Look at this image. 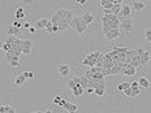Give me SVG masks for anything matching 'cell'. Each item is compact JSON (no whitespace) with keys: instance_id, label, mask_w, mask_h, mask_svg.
Wrapping results in <instances>:
<instances>
[{"instance_id":"24","label":"cell","mask_w":151,"mask_h":113,"mask_svg":"<svg viewBox=\"0 0 151 113\" xmlns=\"http://www.w3.org/2000/svg\"><path fill=\"white\" fill-rule=\"evenodd\" d=\"M121 7H122L121 4H115L112 7V9H111V13L115 14V16H119L120 14V11H121Z\"/></svg>"},{"instance_id":"10","label":"cell","mask_w":151,"mask_h":113,"mask_svg":"<svg viewBox=\"0 0 151 113\" xmlns=\"http://www.w3.org/2000/svg\"><path fill=\"white\" fill-rule=\"evenodd\" d=\"M106 87H107L106 81H103V82H100L98 86H96V89H94V92H95L98 96H104V94H106Z\"/></svg>"},{"instance_id":"33","label":"cell","mask_w":151,"mask_h":113,"mask_svg":"<svg viewBox=\"0 0 151 113\" xmlns=\"http://www.w3.org/2000/svg\"><path fill=\"white\" fill-rule=\"evenodd\" d=\"M3 49H4L5 52H9L12 49V47H11V44H9V43H5L4 42V44H3Z\"/></svg>"},{"instance_id":"26","label":"cell","mask_w":151,"mask_h":113,"mask_svg":"<svg viewBox=\"0 0 151 113\" xmlns=\"http://www.w3.org/2000/svg\"><path fill=\"white\" fill-rule=\"evenodd\" d=\"M25 17V13H24V8H17V11H16V18L17 20H21V18Z\"/></svg>"},{"instance_id":"31","label":"cell","mask_w":151,"mask_h":113,"mask_svg":"<svg viewBox=\"0 0 151 113\" xmlns=\"http://www.w3.org/2000/svg\"><path fill=\"white\" fill-rule=\"evenodd\" d=\"M52 27H53L52 22H51V21H48V24H47V26H46V31L50 34V35H52V34H53L52 33Z\"/></svg>"},{"instance_id":"23","label":"cell","mask_w":151,"mask_h":113,"mask_svg":"<svg viewBox=\"0 0 151 113\" xmlns=\"http://www.w3.org/2000/svg\"><path fill=\"white\" fill-rule=\"evenodd\" d=\"M58 27H59V31H64L65 29H68V27H69V24H67L64 20H59Z\"/></svg>"},{"instance_id":"43","label":"cell","mask_w":151,"mask_h":113,"mask_svg":"<svg viewBox=\"0 0 151 113\" xmlns=\"http://www.w3.org/2000/svg\"><path fill=\"white\" fill-rule=\"evenodd\" d=\"M45 113H53L52 111H50V109H47V111H45Z\"/></svg>"},{"instance_id":"40","label":"cell","mask_w":151,"mask_h":113,"mask_svg":"<svg viewBox=\"0 0 151 113\" xmlns=\"http://www.w3.org/2000/svg\"><path fill=\"white\" fill-rule=\"evenodd\" d=\"M86 92H87V94H93V92H94V89L89 87V89H86Z\"/></svg>"},{"instance_id":"13","label":"cell","mask_w":151,"mask_h":113,"mask_svg":"<svg viewBox=\"0 0 151 113\" xmlns=\"http://www.w3.org/2000/svg\"><path fill=\"white\" fill-rule=\"evenodd\" d=\"M58 72H59V74L61 75V77H68L69 75V67L68 65H65V64H59L58 65Z\"/></svg>"},{"instance_id":"38","label":"cell","mask_w":151,"mask_h":113,"mask_svg":"<svg viewBox=\"0 0 151 113\" xmlns=\"http://www.w3.org/2000/svg\"><path fill=\"white\" fill-rule=\"evenodd\" d=\"M24 27H26V29H30V27H31V24H30V22L24 24Z\"/></svg>"},{"instance_id":"9","label":"cell","mask_w":151,"mask_h":113,"mask_svg":"<svg viewBox=\"0 0 151 113\" xmlns=\"http://www.w3.org/2000/svg\"><path fill=\"white\" fill-rule=\"evenodd\" d=\"M5 33L8 34V36H17V35H20V33H21V30L20 29H17V27H14L13 25H8L7 27H5Z\"/></svg>"},{"instance_id":"41","label":"cell","mask_w":151,"mask_h":113,"mask_svg":"<svg viewBox=\"0 0 151 113\" xmlns=\"http://www.w3.org/2000/svg\"><path fill=\"white\" fill-rule=\"evenodd\" d=\"M78 4H80V5H83V4H86V0H80V1H78Z\"/></svg>"},{"instance_id":"1","label":"cell","mask_w":151,"mask_h":113,"mask_svg":"<svg viewBox=\"0 0 151 113\" xmlns=\"http://www.w3.org/2000/svg\"><path fill=\"white\" fill-rule=\"evenodd\" d=\"M53 14H55L56 17H59L60 20H64L67 24H69V26H70V22L73 21V18H74L73 11H70V9H68V8H59V9H56Z\"/></svg>"},{"instance_id":"35","label":"cell","mask_w":151,"mask_h":113,"mask_svg":"<svg viewBox=\"0 0 151 113\" xmlns=\"http://www.w3.org/2000/svg\"><path fill=\"white\" fill-rule=\"evenodd\" d=\"M124 94L127 96H129V98H132V87H128V89L124 91Z\"/></svg>"},{"instance_id":"39","label":"cell","mask_w":151,"mask_h":113,"mask_svg":"<svg viewBox=\"0 0 151 113\" xmlns=\"http://www.w3.org/2000/svg\"><path fill=\"white\" fill-rule=\"evenodd\" d=\"M112 3H113V5H115V4H121V0H112Z\"/></svg>"},{"instance_id":"45","label":"cell","mask_w":151,"mask_h":113,"mask_svg":"<svg viewBox=\"0 0 151 113\" xmlns=\"http://www.w3.org/2000/svg\"><path fill=\"white\" fill-rule=\"evenodd\" d=\"M33 113H43L42 111H35V112H33Z\"/></svg>"},{"instance_id":"20","label":"cell","mask_w":151,"mask_h":113,"mask_svg":"<svg viewBox=\"0 0 151 113\" xmlns=\"http://www.w3.org/2000/svg\"><path fill=\"white\" fill-rule=\"evenodd\" d=\"M99 4L102 5V7L104 8V9H112V7H113L112 0H100Z\"/></svg>"},{"instance_id":"37","label":"cell","mask_w":151,"mask_h":113,"mask_svg":"<svg viewBox=\"0 0 151 113\" xmlns=\"http://www.w3.org/2000/svg\"><path fill=\"white\" fill-rule=\"evenodd\" d=\"M139 84H138V81H134V82L130 83V87H138Z\"/></svg>"},{"instance_id":"28","label":"cell","mask_w":151,"mask_h":113,"mask_svg":"<svg viewBox=\"0 0 151 113\" xmlns=\"http://www.w3.org/2000/svg\"><path fill=\"white\" fill-rule=\"evenodd\" d=\"M139 94H141V91L138 87H132V98H137Z\"/></svg>"},{"instance_id":"27","label":"cell","mask_w":151,"mask_h":113,"mask_svg":"<svg viewBox=\"0 0 151 113\" xmlns=\"http://www.w3.org/2000/svg\"><path fill=\"white\" fill-rule=\"evenodd\" d=\"M128 87H130V83H129V82H122V83H120L117 86V91H122V92H124Z\"/></svg>"},{"instance_id":"29","label":"cell","mask_w":151,"mask_h":113,"mask_svg":"<svg viewBox=\"0 0 151 113\" xmlns=\"http://www.w3.org/2000/svg\"><path fill=\"white\" fill-rule=\"evenodd\" d=\"M67 86H68V89H69V90H73L74 87L77 86V84H76V82L70 78V79H68V81H67Z\"/></svg>"},{"instance_id":"12","label":"cell","mask_w":151,"mask_h":113,"mask_svg":"<svg viewBox=\"0 0 151 113\" xmlns=\"http://www.w3.org/2000/svg\"><path fill=\"white\" fill-rule=\"evenodd\" d=\"M102 30H103V34H104V35L108 33V31H111V22L107 20L106 16L102 17Z\"/></svg>"},{"instance_id":"15","label":"cell","mask_w":151,"mask_h":113,"mask_svg":"<svg viewBox=\"0 0 151 113\" xmlns=\"http://www.w3.org/2000/svg\"><path fill=\"white\" fill-rule=\"evenodd\" d=\"M63 108H64L68 113H76V112H77V105L72 104V103H68V102L65 103V105L63 107Z\"/></svg>"},{"instance_id":"22","label":"cell","mask_w":151,"mask_h":113,"mask_svg":"<svg viewBox=\"0 0 151 113\" xmlns=\"http://www.w3.org/2000/svg\"><path fill=\"white\" fill-rule=\"evenodd\" d=\"M132 7H133L134 11H137V12H138V11H142V9L146 7V4H145L143 1H134Z\"/></svg>"},{"instance_id":"36","label":"cell","mask_w":151,"mask_h":113,"mask_svg":"<svg viewBox=\"0 0 151 113\" xmlns=\"http://www.w3.org/2000/svg\"><path fill=\"white\" fill-rule=\"evenodd\" d=\"M12 25H13L14 27H17V29H21V26H22V25H21L20 22H18V21H16V22H13Z\"/></svg>"},{"instance_id":"8","label":"cell","mask_w":151,"mask_h":113,"mask_svg":"<svg viewBox=\"0 0 151 113\" xmlns=\"http://www.w3.org/2000/svg\"><path fill=\"white\" fill-rule=\"evenodd\" d=\"M31 48H33V42L30 39H24L22 43V53L24 55H30Z\"/></svg>"},{"instance_id":"3","label":"cell","mask_w":151,"mask_h":113,"mask_svg":"<svg viewBox=\"0 0 151 113\" xmlns=\"http://www.w3.org/2000/svg\"><path fill=\"white\" fill-rule=\"evenodd\" d=\"M70 26L73 27V29H76V31H77L78 34H83L87 29V25L83 22V20L81 18V16H74L73 21L70 22Z\"/></svg>"},{"instance_id":"18","label":"cell","mask_w":151,"mask_h":113,"mask_svg":"<svg viewBox=\"0 0 151 113\" xmlns=\"http://www.w3.org/2000/svg\"><path fill=\"white\" fill-rule=\"evenodd\" d=\"M47 24H48V20H47L46 17L39 18V20L37 21V27H38V29H46Z\"/></svg>"},{"instance_id":"21","label":"cell","mask_w":151,"mask_h":113,"mask_svg":"<svg viewBox=\"0 0 151 113\" xmlns=\"http://www.w3.org/2000/svg\"><path fill=\"white\" fill-rule=\"evenodd\" d=\"M138 84H139L141 87H143V89H149V87H150L149 79H147V78H145V77H141L139 79H138Z\"/></svg>"},{"instance_id":"44","label":"cell","mask_w":151,"mask_h":113,"mask_svg":"<svg viewBox=\"0 0 151 113\" xmlns=\"http://www.w3.org/2000/svg\"><path fill=\"white\" fill-rule=\"evenodd\" d=\"M3 44H4V43H3V42H1V40H0V49H1V48H3Z\"/></svg>"},{"instance_id":"4","label":"cell","mask_w":151,"mask_h":113,"mask_svg":"<svg viewBox=\"0 0 151 113\" xmlns=\"http://www.w3.org/2000/svg\"><path fill=\"white\" fill-rule=\"evenodd\" d=\"M120 33L122 34H128V33H132L134 30V22L132 18H128L125 21H121V25H120Z\"/></svg>"},{"instance_id":"34","label":"cell","mask_w":151,"mask_h":113,"mask_svg":"<svg viewBox=\"0 0 151 113\" xmlns=\"http://www.w3.org/2000/svg\"><path fill=\"white\" fill-rule=\"evenodd\" d=\"M25 77H26V78H30V79H31V78H34V73H33V72H25Z\"/></svg>"},{"instance_id":"2","label":"cell","mask_w":151,"mask_h":113,"mask_svg":"<svg viewBox=\"0 0 151 113\" xmlns=\"http://www.w3.org/2000/svg\"><path fill=\"white\" fill-rule=\"evenodd\" d=\"M5 43H9L11 47H12V51H14L18 56L22 53V43H24V40L18 39L17 36H7Z\"/></svg>"},{"instance_id":"7","label":"cell","mask_w":151,"mask_h":113,"mask_svg":"<svg viewBox=\"0 0 151 113\" xmlns=\"http://www.w3.org/2000/svg\"><path fill=\"white\" fill-rule=\"evenodd\" d=\"M81 18L83 20V22L89 26V25L93 22L94 20H95V14L94 13H91V12H83L82 14H81Z\"/></svg>"},{"instance_id":"25","label":"cell","mask_w":151,"mask_h":113,"mask_svg":"<svg viewBox=\"0 0 151 113\" xmlns=\"http://www.w3.org/2000/svg\"><path fill=\"white\" fill-rule=\"evenodd\" d=\"M9 65H11L12 68H20V67H21V62H20V57H17V56H16V57L13 59V60H12L11 62H9Z\"/></svg>"},{"instance_id":"17","label":"cell","mask_w":151,"mask_h":113,"mask_svg":"<svg viewBox=\"0 0 151 113\" xmlns=\"http://www.w3.org/2000/svg\"><path fill=\"white\" fill-rule=\"evenodd\" d=\"M149 61H150V52L145 51V53H143L142 56H141V65H142V67H145V65L149 64Z\"/></svg>"},{"instance_id":"30","label":"cell","mask_w":151,"mask_h":113,"mask_svg":"<svg viewBox=\"0 0 151 113\" xmlns=\"http://www.w3.org/2000/svg\"><path fill=\"white\" fill-rule=\"evenodd\" d=\"M145 39H146V42L151 43V29L145 31Z\"/></svg>"},{"instance_id":"6","label":"cell","mask_w":151,"mask_h":113,"mask_svg":"<svg viewBox=\"0 0 151 113\" xmlns=\"http://www.w3.org/2000/svg\"><path fill=\"white\" fill-rule=\"evenodd\" d=\"M121 74L128 75V77H132V75L136 74V68H133L132 65L129 64H122V72Z\"/></svg>"},{"instance_id":"5","label":"cell","mask_w":151,"mask_h":113,"mask_svg":"<svg viewBox=\"0 0 151 113\" xmlns=\"http://www.w3.org/2000/svg\"><path fill=\"white\" fill-rule=\"evenodd\" d=\"M130 13H132V8L129 7L128 4H124L121 7V11H120V14H119V20L121 21H125L128 18H130Z\"/></svg>"},{"instance_id":"42","label":"cell","mask_w":151,"mask_h":113,"mask_svg":"<svg viewBox=\"0 0 151 113\" xmlns=\"http://www.w3.org/2000/svg\"><path fill=\"white\" fill-rule=\"evenodd\" d=\"M30 31H31V33H35V27H34V26H31L30 27V29H29Z\"/></svg>"},{"instance_id":"19","label":"cell","mask_w":151,"mask_h":113,"mask_svg":"<svg viewBox=\"0 0 151 113\" xmlns=\"http://www.w3.org/2000/svg\"><path fill=\"white\" fill-rule=\"evenodd\" d=\"M72 92H73L74 96H81L85 92V89H83V87H81V84H77V86L72 90Z\"/></svg>"},{"instance_id":"32","label":"cell","mask_w":151,"mask_h":113,"mask_svg":"<svg viewBox=\"0 0 151 113\" xmlns=\"http://www.w3.org/2000/svg\"><path fill=\"white\" fill-rule=\"evenodd\" d=\"M61 99H63V96H60V95L55 96V98H53V104L59 105V104H60V102H61Z\"/></svg>"},{"instance_id":"16","label":"cell","mask_w":151,"mask_h":113,"mask_svg":"<svg viewBox=\"0 0 151 113\" xmlns=\"http://www.w3.org/2000/svg\"><path fill=\"white\" fill-rule=\"evenodd\" d=\"M0 113H16V109L11 105H0Z\"/></svg>"},{"instance_id":"11","label":"cell","mask_w":151,"mask_h":113,"mask_svg":"<svg viewBox=\"0 0 151 113\" xmlns=\"http://www.w3.org/2000/svg\"><path fill=\"white\" fill-rule=\"evenodd\" d=\"M121 35V33H120V30H111V31H108V33L106 34V39L107 40H115V39H117V38H120Z\"/></svg>"},{"instance_id":"14","label":"cell","mask_w":151,"mask_h":113,"mask_svg":"<svg viewBox=\"0 0 151 113\" xmlns=\"http://www.w3.org/2000/svg\"><path fill=\"white\" fill-rule=\"evenodd\" d=\"M25 82H26V77H25V74H18L17 77H16L14 79V84L16 86H24Z\"/></svg>"}]
</instances>
